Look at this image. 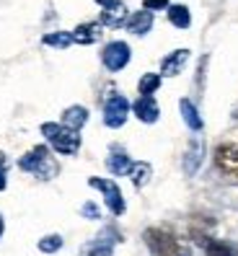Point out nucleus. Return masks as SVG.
Wrapping results in <instances>:
<instances>
[{
	"instance_id": "f257e3e1",
	"label": "nucleus",
	"mask_w": 238,
	"mask_h": 256,
	"mask_svg": "<svg viewBox=\"0 0 238 256\" xmlns=\"http://www.w3.org/2000/svg\"><path fill=\"white\" fill-rule=\"evenodd\" d=\"M18 168L26 171V174H34V176H39V178H54L57 171H60V166H57V160L52 158L50 148L36 145V148L28 150L26 156H21Z\"/></svg>"
},
{
	"instance_id": "f03ea898",
	"label": "nucleus",
	"mask_w": 238,
	"mask_h": 256,
	"mask_svg": "<svg viewBox=\"0 0 238 256\" xmlns=\"http://www.w3.org/2000/svg\"><path fill=\"white\" fill-rule=\"evenodd\" d=\"M42 134L50 140V145L57 150L60 156H76L78 148H80V134L76 130H68L65 124L44 122L42 124Z\"/></svg>"
},
{
	"instance_id": "7ed1b4c3",
	"label": "nucleus",
	"mask_w": 238,
	"mask_h": 256,
	"mask_svg": "<svg viewBox=\"0 0 238 256\" xmlns=\"http://www.w3.org/2000/svg\"><path fill=\"white\" fill-rule=\"evenodd\" d=\"M145 244H148L153 256H192L182 240L176 236H171L168 230H163V228L145 230Z\"/></svg>"
},
{
	"instance_id": "20e7f679",
	"label": "nucleus",
	"mask_w": 238,
	"mask_h": 256,
	"mask_svg": "<svg viewBox=\"0 0 238 256\" xmlns=\"http://www.w3.org/2000/svg\"><path fill=\"white\" fill-rule=\"evenodd\" d=\"M215 166L218 171L230 178L233 184H238V142H222L215 150Z\"/></svg>"
},
{
	"instance_id": "39448f33",
	"label": "nucleus",
	"mask_w": 238,
	"mask_h": 256,
	"mask_svg": "<svg viewBox=\"0 0 238 256\" xmlns=\"http://www.w3.org/2000/svg\"><path fill=\"white\" fill-rule=\"evenodd\" d=\"M88 184H91L94 189L104 192V202H106V207L112 210V215H124V197L122 192H119V186L112 182V178H88Z\"/></svg>"
},
{
	"instance_id": "423d86ee",
	"label": "nucleus",
	"mask_w": 238,
	"mask_h": 256,
	"mask_svg": "<svg viewBox=\"0 0 238 256\" xmlns=\"http://www.w3.org/2000/svg\"><path fill=\"white\" fill-rule=\"evenodd\" d=\"M127 114H130V101L119 94H112L104 104V124L116 130L127 122Z\"/></svg>"
},
{
	"instance_id": "0eeeda50",
	"label": "nucleus",
	"mask_w": 238,
	"mask_h": 256,
	"mask_svg": "<svg viewBox=\"0 0 238 256\" xmlns=\"http://www.w3.org/2000/svg\"><path fill=\"white\" fill-rule=\"evenodd\" d=\"M130 57H132V52H130V47L124 42H109L101 52L104 65H106V70H112V72H119L122 68H127Z\"/></svg>"
},
{
	"instance_id": "6e6552de",
	"label": "nucleus",
	"mask_w": 238,
	"mask_h": 256,
	"mask_svg": "<svg viewBox=\"0 0 238 256\" xmlns=\"http://www.w3.org/2000/svg\"><path fill=\"white\" fill-rule=\"evenodd\" d=\"M200 246L207 256H238V248L228 240H220V238H210V236H200Z\"/></svg>"
},
{
	"instance_id": "1a4fd4ad",
	"label": "nucleus",
	"mask_w": 238,
	"mask_h": 256,
	"mask_svg": "<svg viewBox=\"0 0 238 256\" xmlns=\"http://www.w3.org/2000/svg\"><path fill=\"white\" fill-rule=\"evenodd\" d=\"M132 112H135L138 119H140V122H145V124H153L156 119H158V114H160L153 96H140L135 104H132Z\"/></svg>"
},
{
	"instance_id": "9d476101",
	"label": "nucleus",
	"mask_w": 238,
	"mask_h": 256,
	"mask_svg": "<svg viewBox=\"0 0 238 256\" xmlns=\"http://www.w3.org/2000/svg\"><path fill=\"white\" fill-rule=\"evenodd\" d=\"M124 18H127V6L119 3V0H114V3H109V6H104V10H101V24L104 26L116 28V26L124 24Z\"/></svg>"
},
{
	"instance_id": "9b49d317",
	"label": "nucleus",
	"mask_w": 238,
	"mask_h": 256,
	"mask_svg": "<svg viewBox=\"0 0 238 256\" xmlns=\"http://www.w3.org/2000/svg\"><path fill=\"white\" fill-rule=\"evenodd\" d=\"M186 60H189V50H176V52H171L168 57H163L160 72H163V75H168V78H174V75H178V72L184 70Z\"/></svg>"
},
{
	"instance_id": "f8f14e48",
	"label": "nucleus",
	"mask_w": 238,
	"mask_h": 256,
	"mask_svg": "<svg viewBox=\"0 0 238 256\" xmlns=\"http://www.w3.org/2000/svg\"><path fill=\"white\" fill-rule=\"evenodd\" d=\"M127 28L132 34H138V36H142V34H148L153 28V13L150 10H138V13H132V18L127 21Z\"/></svg>"
},
{
	"instance_id": "ddd939ff",
	"label": "nucleus",
	"mask_w": 238,
	"mask_h": 256,
	"mask_svg": "<svg viewBox=\"0 0 238 256\" xmlns=\"http://www.w3.org/2000/svg\"><path fill=\"white\" fill-rule=\"evenodd\" d=\"M202 153H204L202 140H192V145L186 148V156H184V171H186L189 176L197 174L200 163H202Z\"/></svg>"
},
{
	"instance_id": "4468645a",
	"label": "nucleus",
	"mask_w": 238,
	"mask_h": 256,
	"mask_svg": "<svg viewBox=\"0 0 238 256\" xmlns=\"http://www.w3.org/2000/svg\"><path fill=\"white\" fill-rule=\"evenodd\" d=\"M86 122H88V109L86 106H70V109L62 112V124L68 130H76L78 132Z\"/></svg>"
},
{
	"instance_id": "2eb2a0df",
	"label": "nucleus",
	"mask_w": 238,
	"mask_h": 256,
	"mask_svg": "<svg viewBox=\"0 0 238 256\" xmlns=\"http://www.w3.org/2000/svg\"><path fill=\"white\" fill-rule=\"evenodd\" d=\"M106 168L114 174V176H127L130 168H132V160L127 153H122V150H114V153L106 158Z\"/></svg>"
},
{
	"instance_id": "dca6fc26",
	"label": "nucleus",
	"mask_w": 238,
	"mask_h": 256,
	"mask_svg": "<svg viewBox=\"0 0 238 256\" xmlns=\"http://www.w3.org/2000/svg\"><path fill=\"white\" fill-rule=\"evenodd\" d=\"M178 109H182V116H184V122H186V127H189L192 132H200V130H202V116H200L197 106H194L189 98L178 101Z\"/></svg>"
},
{
	"instance_id": "f3484780",
	"label": "nucleus",
	"mask_w": 238,
	"mask_h": 256,
	"mask_svg": "<svg viewBox=\"0 0 238 256\" xmlns=\"http://www.w3.org/2000/svg\"><path fill=\"white\" fill-rule=\"evenodd\" d=\"M101 39V26L98 24H80L72 32V42L76 44H94Z\"/></svg>"
},
{
	"instance_id": "a211bd4d",
	"label": "nucleus",
	"mask_w": 238,
	"mask_h": 256,
	"mask_svg": "<svg viewBox=\"0 0 238 256\" xmlns=\"http://www.w3.org/2000/svg\"><path fill=\"white\" fill-rule=\"evenodd\" d=\"M127 176H130V182L135 186H145L148 182H150V176H153V168H150V163L140 160V163H132V168H130Z\"/></svg>"
},
{
	"instance_id": "6ab92c4d",
	"label": "nucleus",
	"mask_w": 238,
	"mask_h": 256,
	"mask_svg": "<svg viewBox=\"0 0 238 256\" xmlns=\"http://www.w3.org/2000/svg\"><path fill=\"white\" fill-rule=\"evenodd\" d=\"M168 21H171L176 28H189V24H192L189 8H186V6H171V8H168Z\"/></svg>"
},
{
	"instance_id": "aec40b11",
	"label": "nucleus",
	"mask_w": 238,
	"mask_h": 256,
	"mask_svg": "<svg viewBox=\"0 0 238 256\" xmlns=\"http://www.w3.org/2000/svg\"><path fill=\"white\" fill-rule=\"evenodd\" d=\"M158 88H160V75L158 72H145L142 78H140V83H138L140 96H153Z\"/></svg>"
},
{
	"instance_id": "412c9836",
	"label": "nucleus",
	"mask_w": 238,
	"mask_h": 256,
	"mask_svg": "<svg viewBox=\"0 0 238 256\" xmlns=\"http://www.w3.org/2000/svg\"><path fill=\"white\" fill-rule=\"evenodd\" d=\"M47 47H54V50H68L70 44H72V34H68V32H54V34H47L42 39Z\"/></svg>"
},
{
	"instance_id": "4be33fe9",
	"label": "nucleus",
	"mask_w": 238,
	"mask_h": 256,
	"mask_svg": "<svg viewBox=\"0 0 238 256\" xmlns=\"http://www.w3.org/2000/svg\"><path fill=\"white\" fill-rule=\"evenodd\" d=\"M80 256H112V246L104 244V240H94V244H88L83 248Z\"/></svg>"
},
{
	"instance_id": "5701e85b",
	"label": "nucleus",
	"mask_w": 238,
	"mask_h": 256,
	"mask_svg": "<svg viewBox=\"0 0 238 256\" xmlns=\"http://www.w3.org/2000/svg\"><path fill=\"white\" fill-rule=\"evenodd\" d=\"M60 248H62V238L60 236H47L39 240V251H44V254H54Z\"/></svg>"
},
{
	"instance_id": "b1692460",
	"label": "nucleus",
	"mask_w": 238,
	"mask_h": 256,
	"mask_svg": "<svg viewBox=\"0 0 238 256\" xmlns=\"http://www.w3.org/2000/svg\"><path fill=\"white\" fill-rule=\"evenodd\" d=\"M142 8L145 10H166L168 8V0H142Z\"/></svg>"
},
{
	"instance_id": "393cba45",
	"label": "nucleus",
	"mask_w": 238,
	"mask_h": 256,
	"mask_svg": "<svg viewBox=\"0 0 238 256\" xmlns=\"http://www.w3.org/2000/svg\"><path fill=\"white\" fill-rule=\"evenodd\" d=\"M80 212H83V218H88V220H96V218H98V207H96L94 202H86V204L80 207Z\"/></svg>"
},
{
	"instance_id": "a878e982",
	"label": "nucleus",
	"mask_w": 238,
	"mask_h": 256,
	"mask_svg": "<svg viewBox=\"0 0 238 256\" xmlns=\"http://www.w3.org/2000/svg\"><path fill=\"white\" fill-rule=\"evenodd\" d=\"M6 189V171H3V166H0V192Z\"/></svg>"
},
{
	"instance_id": "bb28decb",
	"label": "nucleus",
	"mask_w": 238,
	"mask_h": 256,
	"mask_svg": "<svg viewBox=\"0 0 238 256\" xmlns=\"http://www.w3.org/2000/svg\"><path fill=\"white\" fill-rule=\"evenodd\" d=\"M98 6H109V3H114V0H96Z\"/></svg>"
},
{
	"instance_id": "cd10ccee",
	"label": "nucleus",
	"mask_w": 238,
	"mask_h": 256,
	"mask_svg": "<svg viewBox=\"0 0 238 256\" xmlns=\"http://www.w3.org/2000/svg\"><path fill=\"white\" fill-rule=\"evenodd\" d=\"M3 228H6V225H3V218H0V236H3Z\"/></svg>"
},
{
	"instance_id": "c85d7f7f",
	"label": "nucleus",
	"mask_w": 238,
	"mask_h": 256,
	"mask_svg": "<svg viewBox=\"0 0 238 256\" xmlns=\"http://www.w3.org/2000/svg\"><path fill=\"white\" fill-rule=\"evenodd\" d=\"M233 116H236V119H238V106H236V109H233Z\"/></svg>"
}]
</instances>
